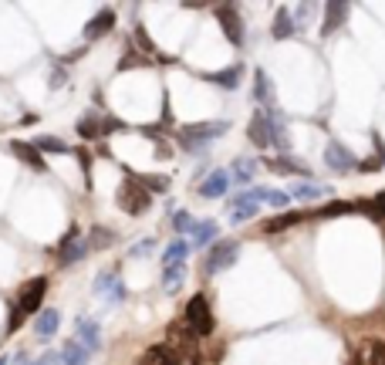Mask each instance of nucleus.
<instances>
[{
    "label": "nucleus",
    "mask_w": 385,
    "mask_h": 365,
    "mask_svg": "<svg viewBox=\"0 0 385 365\" xmlns=\"http://www.w3.org/2000/svg\"><path fill=\"white\" fill-rule=\"evenodd\" d=\"M230 125L227 122H196V125H186V129H179L176 132V139L186 146V149H192V153H200L206 142H213V139H220V135L227 132Z\"/></svg>",
    "instance_id": "obj_1"
},
{
    "label": "nucleus",
    "mask_w": 385,
    "mask_h": 365,
    "mask_svg": "<svg viewBox=\"0 0 385 365\" xmlns=\"http://www.w3.org/2000/svg\"><path fill=\"white\" fill-rule=\"evenodd\" d=\"M186 328H190L192 335L200 338V335H210L213 331V311H210V301L203 298V294H192L190 305H186Z\"/></svg>",
    "instance_id": "obj_2"
},
{
    "label": "nucleus",
    "mask_w": 385,
    "mask_h": 365,
    "mask_svg": "<svg viewBox=\"0 0 385 365\" xmlns=\"http://www.w3.org/2000/svg\"><path fill=\"white\" fill-rule=\"evenodd\" d=\"M115 200H118V207L129 213V216H142V213H146V207H149V193L135 183V176H129V179L118 186Z\"/></svg>",
    "instance_id": "obj_3"
},
{
    "label": "nucleus",
    "mask_w": 385,
    "mask_h": 365,
    "mask_svg": "<svg viewBox=\"0 0 385 365\" xmlns=\"http://www.w3.org/2000/svg\"><path fill=\"white\" fill-rule=\"evenodd\" d=\"M237 254H240V244L237 240H220L216 247L203 257V274H220L223 268H230L233 261H237Z\"/></svg>",
    "instance_id": "obj_4"
},
{
    "label": "nucleus",
    "mask_w": 385,
    "mask_h": 365,
    "mask_svg": "<svg viewBox=\"0 0 385 365\" xmlns=\"http://www.w3.org/2000/svg\"><path fill=\"white\" fill-rule=\"evenodd\" d=\"M44 291H48V277H31L18 294V311L20 315H34L44 301Z\"/></svg>",
    "instance_id": "obj_5"
},
{
    "label": "nucleus",
    "mask_w": 385,
    "mask_h": 365,
    "mask_svg": "<svg viewBox=\"0 0 385 365\" xmlns=\"http://www.w3.org/2000/svg\"><path fill=\"white\" fill-rule=\"evenodd\" d=\"M216 18H220V27L230 38V44H244V20H240V11L233 4H220L216 7Z\"/></svg>",
    "instance_id": "obj_6"
},
{
    "label": "nucleus",
    "mask_w": 385,
    "mask_h": 365,
    "mask_svg": "<svg viewBox=\"0 0 385 365\" xmlns=\"http://www.w3.org/2000/svg\"><path fill=\"white\" fill-rule=\"evenodd\" d=\"M75 335H78L75 342L85 348V352H98V348H102V331H98V325L92 322V318H78Z\"/></svg>",
    "instance_id": "obj_7"
},
{
    "label": "nucleus",
    "mask_w": 385,
    "mask_h": 365,
    "mask_svg": "<svg viewBox=\"0 0 385 365\" xmlns=\"http://www.w3.org/2000/svg\"><path fill=\"white\" fill-rule=\"evenodd\" d=\"M325 159H328V166L335 170V173H351L358 163H355V156L348 153L342 142H328V149H325Z\"/></svg>",
    "instance_id": "obj_8"
},
{
    "label": "nucleus",
    "mask_w": 385,
    "mask_h": 365,
    "mask_svg": "<svg viewBox=\"0 0 385 365\" xmlns=\"http://www.w3.org/2000/svg\"><path fill=\"white\" fill-rule=\"evenodd\" d=\"M95 291L105 294L108 301H122V298H125V284L118 281V270H102L95 277Z\"/></svg>",
    "instance_id": "obj_9"
},
{
    "label": "nucleus",
    "mask_w": 385,
    "mask_h": 365,
    "mask_svg": "<svg viewBox=\"0 0 385 365\" xmlns=\"http://www.w3.org/2000/svg\"><path fill=\"white\" fill-rule=\"evenodd\" d=\"M88 250V244L78 237V230H71L64 240H61V250H58V257H61V264H75V261H81V254Z\"/></svg>",
    "instance_id": "obj_10"
},
{
    "label": "nucleus",
    "mask_w": 385,
    "mask_h": 365,
    "mask_svg": "<svg viewBox=\"0 0 385 365\" xmlns=\"http://www.w3.org/2000/svg\"><path fill=\"white\" fill-rule=\"evenodd\" d=\"M230 223H247V220H253L257 216V200H251L247 193L244 196H233L230 200Z\"/></svg>",
    "instance_id": "obj_11"
},
{
    "label": "nucleus",
    "mask_w": 385,
    "mask_h": 365,
    "mask_svg": "<svg viewBox=\"0 0 385 365\" xmlns=\"http://www.w3.org/2000/svg\"><path fill=\"white\" fill-rule=\"evenodd\" d=\"M247 139H251L257 149L270 146V129H267V116H264V112H253L251 125H247Z\"/></svg>",
    "instance_id": "obj_12"
},
{
    "label": "nucleus",
    "mask_w": 385,
    "mask_h": 365,
    "mask_svg": "<svg viewBox=\"0 0 385 365\" xmlns=\"http://www.w3.org/2000/svg\"><path fill=\"white\" fill-rule=\"evenodd\" d=\"M10 149H14V156H18V159H24L31 170H38V173H44V170H48L44 156H41L38 149L31 146V142H20V139H18V142H10Z\"/></svg>",
    "instance_id": "obj_13"
},
{
    "label": "nucleus",
    "mask_w": 385,
    "mask_h": 365,
    "mask_svg": "<svg viewBox=\"0 0 385 365\" xmlns=\"http://www.w3.org/2000/svg\"><path fill=\"white\" fill-rule=\"evenodd\" d=\"M230 186V179H227V170H216L203 179V186H200V196H206V200H216V196H223Z\"/></svg>",
    "instance_id": "obj_14"
},
{
    "label": "nucleus",
    "mask_w": 385,
    "mask_h": 365,
    "mask_svg": "<svg viewBox=\"0 0 385 365\" xmlns=\"http://www.w3.org/2000/svg\"><path fill=\"white\" fill-rule=\"evenodd\" d=\"M139 365H183V362H179V355L169 345H153L139 359Z\"/></svg>",
    "instance_id": "obj_15"
},
{
    "label": "nucleus",
    "mask_w": 385,
    "mask_h": 365,
    "mask_svg": "<svg viewBox=\"0 0 385 365\" xmlns=\"http://www.w3.org/2000/svg\"><path fill=\"white\" fill-rule=\"evenodd\" d=\"M112 24H115V14H112V11H102L98 18L88 20V27H85V38H88V41L105 38V34L112 31Z\"/></svg>",
    "instance_id": "obj_16"
},
{
    "label": "nucleus",
    "mask_w": 385,
    "mask_h": 365,
    "mask_svg": "<svg viewBox=\"0 0 385 365\" xmlns=\"http://www.w3.org/2000/svg\"><path fill=\"white\" fill-rule=\"evenodd\" d=\"M298 34V24H294V14H290L288 7H281L277 11V18H274V38L277 41H288Z\"/></svg>",
    "instance_id": "obj_17"
},
{
    "label": "nucleus",
    "mask_w": 385,
    "mask_h": 365,
    "mask_svg": "<svg viewBox=\"0 0 385 365\" xmlns=\"http://www.w3.org/2000/svg\"><path fill=\"white\" fill-rule=\"evenodd\" d=\"M240 75H244V68L240 64H233V68H223V71H210V75H203L210 85H220V88H237L240 85Z\"/></svg>",
    "instance_id": "obj_18"
},
{
    "label": "nucleus",
    "mask_w": 385,
    "mask_h": 365,
    "mask_svg": "<svg viewBox=\"0 0 385 365\" xmlns=\"http://www.w3.org/2000/svg\"><path fill=\"white\" fill-rule=\"evenodd\" d=\"M345 18H348V4H328L321 34H335V27H342V24H345Z\"/></svg>",
    "instance_id": "obj_19"
},
{
    "label": "nucleus",
    "mask_w": 385,
    "mask_h": 365,
    "mask_svg": "<svg viewBox=\"0 0 385 365\" xmlns=\"http://www.w3.org/2000/svg\"><path fill=\"white\" fill-rule=\"evenodd\" d=\"M183 277H186V264H166V270H162V291L176 294V288L183 284Z\"/></svg>",
    "instance_id": "obj_20"
},
{
    "label": "nucleus",
    "mask_w": 385,
    "mask_h": 365,
    "mask_svg": "<svg viewBox=\"0 0 385 365\" xmlns=\"http://www.w3.org/2000/svg\"><path fill=\"white\" fill-rule=\"evenodd\" d=\"M267 129H270V142H274V146H281V149L288 153V149H290V135H288V125L281 122V116H270L267 118Z\"/></svg>",
    "instance_id": "obj_21"
},
{
    "label": "nucleus",
    "mask_w": 385,
    "mask_h": 365,
    "mask_svg": "<svg viewBox=\"0 0 385 365\" xmlns=\"http://www.w3.org/2000/svg\"><path fill=\"white\" fill-rule=\"evenodd\" d=\"M308 216H311V213H281V216H274V220H267V223H264V230H267V233L288 230V227L301 223V220H308Z\"/></svg>",
    "instance_id": "obj_22"
},
{
    "label": "nucleus",
    "mask_w": 385,
    "mask_h": 365,
    "mask_svg": "<svg viewBox=\"0 0 385 365\" xmlns=\"http://www.w3.org/2000/svg\"><path fill=\"white\" fill-rule=\"evenodd\" d=\"M58 322H61V315L55 311V308H48V311H41V318H38V325H34V331H38L41 338H51V335L58 331Z\"/></svg>",
    "instance_id": "obj_23"
},
{
    "label": "nucleus",
    "mask_w": 385,
    "mask_h": 365,
    "mask_svg": "<svg viewBox=\"0 0 385 365\" xmlns=\"http://www.w3.org/2000/svg\"><path fill=\"white\" fill-rule=\"evenodd\" d=\"M267 170L274 173H284V176H308V166H301V163H294V159H267Z\"/></svg>",
    "instance_id": "obj_24"
},
{
    "label": "nucleus",
    "mask_w": 385,
    "mask_h": 365,
    "mask_svg": "<svg viewBox=\"0 0 385 365\" xmlns=\"http://www.w3.org/2000/svg\"><path fill=\"white\" fill-rule=\"evenodd\" d=\"M253 98L260 105H274V85H270V78L264 71H257V78H253Z\"/></svg>",
    "instance_id": "obj_25"
},
{
    "label": "nucleus",
    "mask_w": 385,
    "mask_h": 365,
    "mask_svg": "<svg viewBox=\"0 0 385 365\" xmlns=\"http://www.w3.org/2000/svg\"><path fill=\"white\" fill-rule=\"evenodd\" d=\"M216 230H220V227H216V223H213V220H203V223H192V247H203V244H210L213 237H216Z\"/></svg>",
    "instance_id": "obj_26"
},
{
    "label": "nucleus",
    "mask_w": 385,
    "mask_h": 365,
    "mask_svg": "<svg viewBox=\"0 0 385 365\" xmlns=\"http://www.w3.org/2000/svg\"><path fill=\"white\" fill-rule=\"evenodd\" d=\"M58 355H61V362H64V365H88V352L78 345V342H68Z\"/></svg>",
    "instance_id": "obj_27"
},
{
    "label": "nucleus",
    "mask_w": 385,
    "mask_h": 365,
    "mask_svg": "<svg viewBox=\"0 0 385 365\" xmlns=\"http://www.w3.org/2000/svg\"><path fill=\"white\" fill-rule=\"evenodd\" d=\"M78 132H81V139H95V135H105V122H98L95 116H85L81 122H78Z\"/></svg>",
    "instance_id": "obj_28"
},
{
    "label": "nucleus",
    "mask_w": 385,
    "mask_h": 365,
    "mask_svg": "<svg viewBox=\"0 0 385 365\" xmlns=\"http://www.w3.org/2000/svg\"><path fill=\"white\" fill-rule=\"evenodd\" d=\"M135 183H139V186H142V190L149 193H166L169 190V179H166V176H135Z\"/></svg>",
    "instance_id": "obj_29"
},
{
    "label": "nucleus",
    "mask_w": 385,
    "mask_h": 365,
    "mask_svg": "<svg viewBox=\"0 0 385 365\" xmlns=\"http://www.w3.org/2000/svg\"><path fill=\"white\" fill-rule=\"evenodd\" d=\"M251 176H253V163L251 159H240V163H233V170L227 173V179H230V183L233 179H237V183H247Z\"/></svg>",
    "instance_id": "obj_30"
},
{
    "label": "nucleus",
    "mask_w": 385,
    "mask_h": 365,
    "mask_svg": "<svg viewBox=\"0 0 385 365\" xmlns=\"http://www.w3.org/2000/svg\"><path fill=\"white\" fill-rule=\"evenodd\" d=\"M362 210H365L372 220H385V193H375L368 203H362Z\"/></svg>",
    "instance_id": "obj_31"
},
{
    "label": "nucleus",
    "mask_w": 385,
    "mask_h": 365,
    "mask_svg": "<svg viewBox=\"0 0 385 365\" xmlns=\"http://www.w3.org/2000/svg\"><path fill=\"white\" fill-rule=\"evenodd\" d=\"M186 254H190V244L186 240H176L166 250V264H186Z\"/></svg>",
    "instance_id": "obj_32"
},
{
    "label": "nucleus",
    "mask_w": 385,
    "mask_h": 365,
    "mask_svg": "<svg viewBox=\"0 0 385 365\" xmlns=\"http://www.w3.org/2000/svg\"><path fill=\"white\" fill-rule=\"evenodd\" d=\"M362 352H365V362L368 365H385V342L375 338V342H368Z\"/></svg>",
    "instance_id": "obj_33"
},
{
    "label": "nucleus",
    "mask_w": 385,
    "mask_h": 365,
    "mask_svg": "<svg viewBox=\"0 0 385 365\" xmlns=\"http://www.w3.org/2000/svg\"><path fill=\"white\" fill-rule=\"evenodd\" d=\"M34 149H44V153H68V142H61V139H51V135H41L38 139V146Z\"/></svg>",
    "instance_id": "obj_34"
},
{
    "label": "nucleus",
    "mask_w": 385,
    "mask_h": 365,
    "mask_svg": "<svg viewBox=\"0 0 385 365\" xmlns=\"http://www.w3.org/2000/svg\"><path fill=\"white\" fill-rule=\"evenodd\" d=\"M321 193H325V186H318V183H298V186H294V196H298V200H318Z\"/></svg>",
    "instance_id": "obj_35"
},
{
    "label": "nucleus",
    "mask_w": 385,
    "mask_h": 365,
    "mask_svg": "<svg viewBox=\"0 0 385 365\" xmlns=\"http://www.w3.org/2000/svg\"><path fill=\"white\" fill-rule=\"evenodd\" d=\"M355 210L351 203H328V207H321V210H314L311 216H321V220H328V216H342V213Z\"/></svg>",
    "instance_id": "obj_36"
},
{
    "label": "nucleus",
    "mask_w": 385,
    "mask_h": 365,
    "mask_svg": "<svg viewBox=\"0 0 385 365\" xmlns=\"http://www.w3.org/2000/svg\"><path fill=\"white\" fill-rule=\"evenodd\" d=\"M108 244H112V230L95 227V230H92V240H88V247H108Z\"/></svg>",
    "instance_id": "obj_37"
},
{
    "label": "nucleus",
    "mask_w": 385,
    "mask_h": 365,
    "mask_svg": "<svg viewBox=\"0 0 385 365\" xmlns=\"http://www.w3.org/2000/svg\"><path fill=\"white\" fill-rule=\"evenodd\" d=\"M173 230H176V233L192 230V220H190V213H186V210H176V213H173Z\"/></svg>",
    "instance_id": "obj_38"
},
{
    "label": "nucleus",
    "mask_w": 385,
    "mask_h": 365,
    "mask_svg": "<svg viewBox=\"0 0 385 365\" xmlns=\"http://www.w3.org/2000/svg\"><path fill=\"white\" fill-rule=\"evenodd\" d=\"M153 250H155V240H153V237H146L142 244H135V247H132V254H135V257H142V254H153Z\"/></svg>",
    "instance_id": "obj_39"
},
{
    "label": "nucleus",
    "mask_w": 385,
    "mask_h": 365,
    "mask_svg": "<svg viewBox=\"0 0 385 365\" xmlns=\"http://www.w3.org/2000/svg\"><path fill=\"white\" fill-rule=\"evenodd\" d=\"M20 325H24V315H20L18 308H14V311H10V325H7V328H10V331H18Z\"/></svg>",
    "instance_id": "obj_40"
},
{
    "label": "nucleus",
    "mask_w": 385,
    "mask_h": 365,
    "mask_svg": "<svg viewBox=\"0 0 385 365\" xmlns=\"http://www.w3.org/2000/svg\"><path fill=\"white\" fill-rule=\"evenodd\" d=\"M38 365H64V362H61V355H58V352H48V355H44V359H41Z\"/></svg>",
    "instance_id": "obj_41"
},
{
    "label": "nucleus",
    "mask_w": 385,
    "mask_h": 365,
    "mask_svg": "<svg viewBox=\"0 0 385 365\" xmlns=\"http://www.w3.org/2000/svg\"><path fill=\"white\" fill-rule=\"evenodd\" d=\"M51 85H55V88H61V85H64V71H55V78H51Z\"/></svg>",
    "instance_id": "obj_42"
},
{
    "label": "nucleus",
    "mask_w": 385,
    "mask_h": 365,
    "mask_svg": "<svg viewBox=\"0 0 385 365\" xmlns=\"http://www.w3.org/2000/svg\"><path fill=\"white\" fill-rule=\"evenodd\" d=\"M375 146H379V153H382V166H385V142L379 139V135H375Z\"/></svg>",
    "instance_id": "obj_43"
},
{
    "label": "nucleus",
    "mask_w": 385,
    "mask_h": 365,
    "mask_svg": "<svg viewBox=\"0 0 385 365\" xmlns=\"http://www.w3.org/2000/svg\"><path fill=\"white\" fill-rule=\"evenodd\" d=\"M14 365H31V359H27V355H18V359H14Z\"/></svg>",
    "instance_id": "obj_44"
},
{
    "label": "nucleus",
    "mask_w": 385,
    "mask_h": 365,
    "mask_svg": "<svg viewBox=\"0 0 385 365\" xmlns=\"http://www.w3.org/2000/svg\"><path fill=\"white\" fill-rule=\"evenodd\" d=\"M0 365H7V359H0Z\"/></svg>",
    "instance_id": "obj_45"
}]
</instances>
